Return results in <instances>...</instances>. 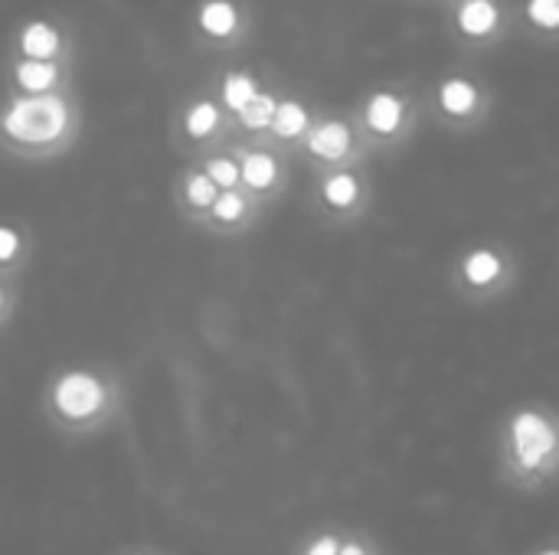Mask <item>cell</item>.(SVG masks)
<instances>
[{
    "label": "cell",
    "mask_w": 559,
    "mask_h": 555,
    "mask_svg": "<svg viewBox=\"0 0 559 555\" xmlns=\"http://www.w3.org/2000/svg\"><path fill=\"white\" fill-rule=\"evenodd\" d=\"M3 128H7L16 141H33V144L52 141V137H59L62 128H66V105H62L56 95L23 98V101H16V105L7 111Z\"/></svg>",
    "instance_id": "obj_1"
},
{
    "label": "cell",
    "mask_w": 559,
    "mask_h": 555,
    "mask_svg": "<svg viewBox=\"0 0 559 555\" xmlns=\"http://www.w3.org/2000/svg\"><path fill=\"white\" fill-rule=\"evenodd\" d=\"M511 438H514V455H518V461H521L527 471L540 468V464L554 455V448H557L554 429H550L547 419L537 415V412H521V415L514 419V425H511Z\"/></svg>",
    "instance_id": "obj_2"
},
{
    "label": "cell",
    "mask_w": 559,
    "mask_h": 555,
    "mask_svg": "<svg viewBox=\"0 0 559 555\" xmlns=\"http://www.w3.org/2000/svg\"><path fill=\"white\" fill-rule=\"evenodd\" d=\"M52 399H56V409L66 419H88L102 406V386L88 373H69V376L59 379Z\"/></svg>",
    "instance_id": "obj_3"
},
{
    "label": "cell",
    "mask_w": 559,
    "mask_h": 555,
    "mask_svg": "<svg viewBox=\"0 0 559 555\" xmlns=\"http://www.w3.org/2000/svg\"><path fill=\"white\" fill-rule=\"evenodd\" d=\"M367 121H370L373 131L393 134L400 128V121H403V101L396 95H386V92L373 95L370 105H367Z\"/></svg>",
    "instance_id": "obj_4"
},
{
    "label": "cell",
    "mask_w": 559,
    "mask_h": 555,
    "mask_svg": "<svg viewBox=\"0 0 559 555\" xmlns=\"http://www.w3.org/2000/svg\"><path fill=\"white\" fill-rule=\"evenodd\" d=\"M347 147H350V131H347V124H341V121H328V124H321V128L311 134V150H314L318 157L334 160V157H341Z\"/></svg>",
    "instance_id": "obj_5"
},
{
    "label": "cell",
    "mask_w": 559,
    "mask_h": 555,
    "mask_svg": "<svg viewBox=\"0 0 559 555\" xmlns=\"http://www.w3.org/2000/svg\"><path fill=\"white\" fill-rule=\"evenodd\" d=\"M498 23V10L491 0H468L462 10H459V26L468 33V36H485L491 33Z\"/></svg>",
    "instance_id": "obj_6"
},
{
    "label": "cell",
    "mask_w": 559,
    "mask_h": 555,
    "mask_svg": "<svg viewBox=\"0 0 559 555\" xmlns=\"http://www.w3.org/2000/svg\"><path fill=\"white\" fill-rule=\"evenodd\" d=\"M200 23L210 36H229L236 29V7L229 0H206L200 10Z\"/></svg>",
    "instance_id": "obj_7"
},
{
    "label": "cell",
    "mask_w": 559,
    "mask_h": 555,
    "mask_svg": "<svg viewBox=\"0 0 559 555\" xmlns=\"http://www.w3.org/2000/svg\"><path fill=\"white\" fill-rule=\"evenodd\" d=\"M59 49V33L49 23H29L23 29V52L33 59H46Z\"/></svg>",
    "instance_id": "obj_8"
},
{
    "label": "cell",
    "mask_w": 559,
    "mask_h": 555,
    "mask_svg": "<svg viewBox=\"0 0 559 555\" xmlns=\"http://www.w3.org/2000/svg\"><path fill=\"white\" fill-rule=\"evenodd\" d=\"M475 101H478V92H475L472 82H465V79H449V82L442 85V108H445V111H452V114H468V111L475 108Z\"/></svg>",
    "instance_id": "obj_9"
},
{
    "label": "cell",
    "mask_w": 559,
    "mask_h": 555,
    "mask_svg": "<svg viewBox=\"0 0 559 555\" xmlns=\"http://www.w3.org/2000/svg\"><path fill=\"white\" fill-rule=\"evenodd\" d=\"M16 79H20V85L29 88V92H46V88L56 82V69H52L46 59H26V62H20Z\"/></svg>",
    "instance_id": "obj_10"
},
{
    "label": "cell",
    "mask_w": 559,
    "mask_h": 555,
    "mask_svg": "<svg viewBox=\"0 0 559 555\" xmlns=\"http://www.w3.org/2000/svg\"><path fill=\"white\" fill-rule=\"evenodd\" d=\"M275 160L269 157V154H249L246 160H242V180L252 186V190H265V186H272L275 183Z\"/></svg>",
    "instance_id": "obj_11"
},
{
    "label": "cell",
    "mask_w": 559,
    "mask_h": 555,
    "mask_svg": "<svg viewBox=\"0 0 559 555\" xmlns=\"http://www.w3.org/2000/svg\"><path fill=\"white\" fill-rule=\"evenodd\" d=\"M465 275H468L472 285H491L501 275V262H498L495 252H485V249L472 252L468 262H465Z\"/></svg>",
    "instance_id": "obj_12"
},
{
    "label": "cell",
    "mask_w": 559,
    "mask_h": 555,
    "mask_svg": "<svg viewBox=\"0 0 559 555\" xmlns=\"http://www.w3.org/2000/svg\"><path fill=\"white\" fill-rule=\"evenodd\" d=\"M255 95H259V92H255V82H252L249 75H242V72H229V75H226V82H223V98H226L229 108L242 111Z\"/></svg>",
    "instance_id": "obj_13"
},
{
    "label": "cell",
    "mask_w": 559,
    "mask_h": 555,
    "mask_svg": "<svg viewBox=\"0 0 559 555\" xmlns=\"http://www.w3.org/2000/svg\"><path fill=\"white\" fill-rule=\"evenodd\" d=\"M305 124H308V114H305V108H301L298 101H282V105H278V111H275V121H272L275 134H282V137H295V134H301V131H305Z\"/></svg>",
    "instance_id": "obj_14"
},
{
    "label": "cell",
    "mask_w": 559,
    "mask_h": 555,
    "mask_svg": "<svg viewBox=\"0 0 559 555\" xmlns=\"http://www.w3.org/2000/svg\"><path fill=\"white\" fill-rule=\"evenodd\" d=\"M275 111H278V105H275V98L272 95H255L239 114H242V124L246 128H265V124H272L275 121Z\"/></svg>",
    "instance_id": "obj_15"
},
{
    "label": "cell",
    "mask_w": 559,
    "mask_h": 555,
    "mask_svg": "<svg viewBox=\"0 0 559 555\" xmlns=\"http://www.w3.org/2000/svg\"><path fill=\"white\" fill-rule=\"evenodd\" d=\"M324 200L331 203V206H350L354 200H357V180L350 177V173H337V177H331L328 183H324Z\"/></svg>",
    "instance_id": "obj_16"
},
{
    "label": "cell",
    "mask_w": 559,
    "mask_h": 555,
    "mask_svg": "<svg viewBox=\"0 0 559 555\" xmlns=\"http://www.w3.org/2000/svg\"><path fill=\"white\" fill-rule=\"evenodd\" d=\"M216 105L213 101H200V105H193L190 108V114H187V131L193 134V137H203V134H210L213 128H216Z\"/></svg>",
    "instance_id": "obj_17"
},
{
    "label": "cell",
    "mask_w": 559,
    "mask_h": 555,
    "mask_svg": "<svg viewBox=\"0 0 559 555\" xmlns=\"http://www.w3.org/2000/svg\"><path fill=\"white\" fill-rule=\"evenodd\" d=\"M187 196H190V203L193 206H210V203H216L219 196H216V183L210 180V173H197V177H190V183H187Z\"/></svg>",
    "instance_id": "obj_18"
},
{
    "label": "cell",
    "mask_w": 559,
    "mask_h": 555,
    "mask_svg": "<svg viewBox=\"0 0 559 555\" xmlns=\"http://www.w3.org/2000/svg\"><path fill=\"white\" fill-rule=\"evenodd\" d=\"M527 16L537 26L557 29L559 26V0H527Z\"/></svg>",
    "instance_id": "obj_19"
},
{
    "label": "cell",
    "mask_w": 559,
    "mask_h": 555,
    "mask_svg": "<svg viewBox=\"0 0 559 555\" xmlns=\"http://www.w3.org/2000/svg\"><path fill=\"white\" fill-rule=\"evenodd\" d=\"M210 180L216 183V186H236V180L242 177V170L233 164V160H226V157H219V160H210Z\"/></svg>",
    "instance_id": "obj_20"
},
{
    "label": "cell",
    "mask_w": 559,
    "mask_h": 555,
    "mask_svg": "<svg viewBox=\"0 0 559 555\" xmlns=\"http://www.w3.org/2000/svg\"><path fill=\"white\" fill-rule=\"evenodd\" d=\"M242 209H246V203H242L236 193H223V196L213 203V213H216V219H223V222L239 219V216H242Z\"/></svg>",
    "instance_id": "obj_21"
},
{
    "label": "cell",
    "mask_w": 559,
    "mask_h": 555,
    "mask_svg": "<svg viewBox=\"0 0 559 555\" xmlns=\"http://www.w3.org/2000/svg\"><path fill=\"white\" fill-rule=\"evenodd\" d=\"M341 550H344V546H341L334 536H321V540H318V543H314V546H311L305 555H341Z\"/></svg>",
    "instance_id": "obj_22"
},
{
    "label": "cell",
    "mask_w": 559,
    "mask_h": 555,
    "mask_svg": "<svg viewBox=\"0 0 559 555\" xmlns=\"http://www.w3.org/2000/svg\"><path fill=\"white\" fill-rule=\"evenodd\" d=\"M0 242H3L0 258H3V262H10V258H13V252H16V232H13V229H3V232H0Z\"/></svg>",
    "instance_id": "obj_23"
},
{
    "label": "cell",
    "mask_w": 559,
    "mask_h": 555,
    "mask_svg": "<svg viewBox=\"0 0 559 555\" xmlns=\"http://www.w3.org/2000/svg\"><path fill=\"white\" fill-rule=\"evenodd\" d=\"M341 555H364V550H360L357 543H347V546L341 550Z\"/></svg>",
    "instance_id": "obj_24"
},
{
    "label": "cell",
    "mask_w": 559,
    "mask_h": 555,
    "mask_svg": "<svg viewBox=\"0 0 559 555\" xmlns=\"http://www.w3.org/2000/svg\"><path fill=\"white\" fill-rule=\"evenodd\" d=\"M540 555H559V553H557V550H550V553H540Z\"/></svg>",
    "instance_id": "obj_25"
}]
</instances>
